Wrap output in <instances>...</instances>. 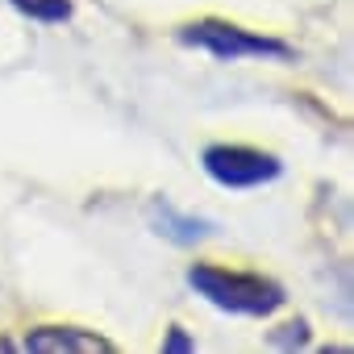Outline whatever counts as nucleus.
Masks as SVG:
<instances>
[{
  "instance_id": "4",
  "label": "nucleus",
  "mask_w": 354,
  "mask_h": 354,
  "mask_svg": "<svg viewBox=\"0 0 354 354\" xmlns=\"http://www.w3.org/2000/svg\"><path fill=\"white\" fill-rule=\"evenodd\" d=\"M21 346L34 350V354H96V350L100 354H113L117 350L104 333L80 329V325H38V329L26 333Z\"/></svg>"
},
{
  "instance_id": "7",
  "label": "nucleus",
  "mask_w": 354,
  "mask_h": 354,
  "mask_svg": "<svg viewBox=\"0 0 354 354\" xmlns=\"http://www.w3.org/2000/svg\"><path fill=\"white\" fill-rule=\"evenodd\" d=\"M271 346H283V350H300V346H308V325H304V321L283 325L279 333H271Z\"/></svg>"
},
{
  "instance_id": "1",
  "label": "nucleus",
  "mask_w": 354,
  "mask_h": 354,
  "mask_svg": "<svg viewBox=\"0 0 354 354\" xmlns=\"http://www.w3.org/2000/svg\"><path fill=\"white\" fill-rule=\"evenodd\" d=\"M188 288L209 300L221 313L234 317H271L288 304L283 283L259 271H238V267H217V263H192L188 267Z\"/></svg>"
},
{
  "instance_id": "8",
  "label": "nucleus",
  "mask_w": 354,
  "mask_h": 354,
  "mask_svg": "<svg viewBox=\"0 0 354 354\" xmlns=\"http://www.w3.org/2000/svg\"><path fill=\"white\" fill-rule=\"evenodd\" d=\"M188 350H196V342H192L180 325H171V333H167V342H162V354H188Z\"/></svg>"
},
{
  "instance_id": "6",
  "label": "nucleus",
  "mask_w": 354,
  "mask_h": 354,
  "mask_svg": "<svg viewBox=\"0 0 354 354\" xmlns=\"http://www.w3.org/2000/svg\"><path fill=\"white\" fill-rule=\"evenodd\" d=\"M9 5H13L17 13H26L30 21H42V26H63V21H71V13H75L71 0H9Z\"/></svg>"
},
{
  "instance_id": "2",
  "label": "nucleus",
  "mask_w": 354,
  "mask_h": 354,
  "mask_svg": "<svg viewBox=\"0 0 354 354\" xmlns=\"http://www.w3.org/2000/svg\"><path fill=\"white\" fill-rule=\"evenodd\" d=\"M184 46H201L221 63H238V59H292V46L267 34H254L238 21H221V17H201L175 30Z\"/></svg>"
},
{
  "instance_id": "3",
  "label": "nucleus",
  "mask_w": 354,
  "mask_h": 354,
  "mask_svg": "<svg viewBox=\"0 0 354 354\" xmlns=\"http://www.w3.org/2000/svg\"><path fill=\"white\" fill-rule=\"evenodd\" d=\"M201 167L221 188H263L283 175V162L271 150L242 146V142H213L201 154Z\"/></svg>"
},
{
  "instance_id": "5",
  "label": "nucleus",
  "mask_w": 354,
  "mask_h": 354,
  "mask_svg": "<svg viewBox=\"0 0 354 354\" xmlns=\"http://www.w3.org/2000/svg\"><path fill=\"white\" fill-rule=\"evenodd\" d=\"M146 221H150V230H154L158 238H167V242H175V246H196V242H205V238L217 234V225H213L209 217L184 213V209H175L171 201H162V196H154V201L146 205Z\"/></svg>"
}]
</instances>
